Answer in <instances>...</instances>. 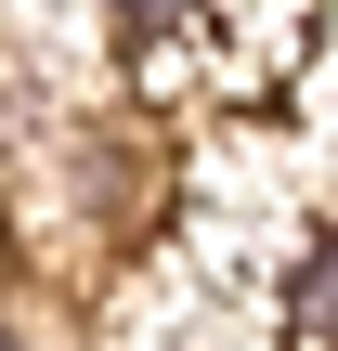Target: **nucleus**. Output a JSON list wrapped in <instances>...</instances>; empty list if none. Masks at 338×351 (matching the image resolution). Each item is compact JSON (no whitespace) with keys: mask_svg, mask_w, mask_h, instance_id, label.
<instances>
[{"mask_svg":"<svg viewBox=\"0 0 338 351\" xmlns=\"http://www.w3.org/2000/svg\"><path fill=\"white\" fill-rule=\"evenodd\" d=\"M313 0H117V65L169 104H274Z\"/></svg>","mask_w":338,"mask_h":351,"instance_id":"obj_1","label":"nucleus"},{"mask_svg":"<svg viewBox=\"0 0 338 351\" xmlns=\"http://www.w3.org/2000/svg\"><path fill=\"white\" fill-rule=\"evenodd\" d=\"M287 339H300V351H338V234L313 247V274H300V300H287Z\"/></svg>","mask_w":338,"mask_h":351,"instance_id":"obj_2","label":"nucleus"}]
</instances>
